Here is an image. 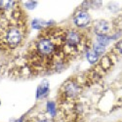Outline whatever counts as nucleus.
<instances>
[{
    "mask_svg": "<svg viewBox=\"0 0 122 122\" xmlns=\"http://www.w3.org/2000/svg\"><path fill=\"white\" fill-rule=\"evenodd\" d=\"M37 49L42 55H50L54 52L55 46L49 39H41L37 43Z\"/></svg>",
    "mask_w": 122,
    "mask_h": 122,
    "instance_id": "obj_1",
    "label": "nucleus"
},
{
    "mask_svg": "<svg viewBox=\"0 0 122 122\" xmlns=\"http://www.w3.org/2000/svg\"><path fill=\"white\" fill-rule=\"evenodd\" d=\"M22 40V33L18 29H11L7 34V41L11 47H16Z\"/></svg>",
    "mask_w": 122,
    "mask_h": 122,
    "instance_id": "obj_2",
    "label": "nucleus"
},
{
    "mask_svg": "<svg viewBox=\"0 0 122 122\" xmlns=\"http://www.w3.org/2000/svg\"><path fill=\"white\" fill-rule=\"evenodd\" d=\"M90 23V15L85 11L78 12L74 17V24L78 27H84Z\"/></svg>",
    "mask_w": 122,
    "mask_h": 122,
    "instance_id": "obj_3",
    "label": "nucleus"
},
{
    "mask_svg": "<svg viewBox=\"0 0 122 122\" xmlns=\"http://www.w3.org/2000/svg\"><path fill=\"white\" fill-rule=\"evenodd\" d=\"M94 30H95L96 34H98L99 36H105V35H107V31L109 30V24L107 21L101 20V21L96 23V25L94 26Z\"/></svg>",
    "mask_w": 122,
    "mask_h": 122,
    "instance_id": "obj_4",
    "label": "nucleus"
},
{
    "mask_svg": "<svg viewBox=\"0 0 122 122\" xmlns=\"http://www.w3.org/2000/svg\"><path fill=\"white\" fill-rule=\"evenodd\" d=\"M66 43L71 46L75 47L80 43V35L76 31H69L66 34Z\"/></svg>",
    "mask_w": 122,
    "mask_h": 122,
    "instance_id": "obj_5",
    "label": "nucleus"
},
{
    "mask_svg": "<svg viewBox=\"0 0 122 122\" xmlns=\"http://www.w3.org/2000/svg\"><path fill=\"white\" fill-rule=\"evenodd\" d=\"M66 90V94L69 97H75L79 93V88L75 83H68Z\"/></svg>",
    "mask_w": 122,
    "mask_h": 122,
    "instance_id": "obj_6",
    "label": "nucleus"
},
{
    "mask_svg": "<svg viewBox=\"0 0 122 122\" xmlns=\"http://www.w3.org/2000/svg\"><path fill=\"white\" fill-rule=\"evenodd\" d=\"M48 89H49V83H48V81L45 80L37 88V94H36L37 98L46 95V93L48 92Z\"/></svg>",
    "mask_w": 122,
    "mask_h": 122,
    "instance_id": "obj_7",
    "label": "nucleus"
},
{
    "mask_svg": "<svg viewBox=\"0 0 122 122\" xmlns=\"http://www.w3.org/2000/svg\"><path fill=\"white\" fill-rule=\"evenodd\" d=\"M87 59H88V61H89V63H91V64H94V63H96L97 61H98V59H99V55L95 52V51H88V53H87Z\"/></svg>",
    "mask_w": 122,
    "mask_h": 122,
    "instance_id": "obj_8",
    "label": "nucleus"
},
{
    "mask_svg": "<svg viewBox=\"0 0 122 122\" xmlns=\"http://www.w3.org/2000/svg\"><path fill=\"white\" fill-rule=\"evenodd\" d=\"M110 39H112V38L109 37V36H107V35H105V36H99L97 42H98L99 44H101V45H103V46L106 47V45L108 44V42H109Z\"/></svg>",
    "mask_w": 122,
    "mask_h": 122,
    "instance_id": "obj_9",
    "label": "nucleus"
},
{
    "mask_svg": "<svg viewBox=\"0 0 122 122\" xmlns=\"http://www.w3.org/2000/svg\"><path fill=\"white\" fill-rule=\"evenodd\" d=\"M105 50H106V47L103 46V45H101V44H99L98 42L93 45V51H95V52H96L99 56H100L101 54H103V53L105 52Z\"/></svg>",
    "mask_w": 122,
    "mask_h": 122,
    "instance_id": "obj_10",
    "label": "nucleus"
},
{
    "mask_svg": "<svg viewBox=\"0 0 122 122\" xmlns=\"http://www.w3.org/2000/svg\"><path fill=\"white\" fill-rule=\"evenodd\" d=\"M101 65H102V66H103L104 68H108L111 66V61H110V59L107 56H106V57H104L103 59H102Z\"/></svg>",
    "mask_w": 122,
    "mask_h": 122,
    "instance_id": "obj_11",
    "label": "nucleus"
},
{
    "mask_svg": "<svg viewBox=\"0 0 122 122\" xmlns=\"http://www.w3.org/2000/svg\"><path fill=\"white\" fill-rule=\"evenodd\" d=\"M47 107H48L49 112L54 115L55 114V105H54V103H51V102H49L48 105H47Z\"/></svg>",
    "mask_w": 122,
    "mask_h": 122,
    "instance_id": "obj_12",
    "label": "nucleus"
},
{
    "mask_svg": "<svg viewBox=\"0 0 122 122\" xmlns=\"http://www.w3.org/2000/svg\"><path fill=\"white\" fill-rule=\"evenodd\" d=\"M35 5H36V2H35V1H30V2H28V3L25 4V6L28 7L29 9H33V7H34Z\"/></svg>",
    "mask_w": 122,
    "mask_h": 122,
    "instance_id": "obj_13",
    "label": "nucleus"
},
{
    "mask_svg": "<svg viewBox=\"0 0 122 122\" xmlns=\"http://www.w3.org/2000/svg\"><path fill=\"white\" fill-rule=\"evenodd\" d=\"M116 49L122 54V40H121V41H118V42L116 43Z\"/></svg>",
    "mask_w": 122,
    "mask_h": 122,
    "instance_id": "obj_14",
    "label": "nucleus"
},
{
    "mask_svg": "<svg viewBox=\"0 0 122 122\" xmlns=\"http://www.w3.org/2000/svg\"><path fill=\"white\" fill-rule=\"evenodd\" d=\"M37 122H52L50 119H41V120H38Z\"/></svg>",
    "mask_w": 122,
    "mask_h": 122,
    "instance_id": "obj_15",
    "label": "nucleus"
}]
</instances>
